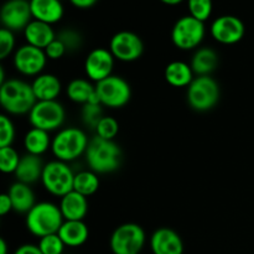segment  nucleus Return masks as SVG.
Segmentation results:
<instances>
[{
  "instance_id": "29",
  "label": "nucleus",
  "mask_w": 254,
  "mask_h": 254,
  "mask_svg": "<svg viewBox=\"0 0 254 254\" xmlns=\"http://www.w3.org/2000/svg\"><path fill=\"white\" fill-rule=\"evenodd\" d=\"M20 159L16 150L12 146L0 148V170L4 174H14L19 166Z\"/></svg>"
},
{
  "instance_id": "20",
  "label": "nucleus",
  "mask_w": 254,
  "mask_h": 254,
  "mask_svg": "<svg viewBox=\"0 0 254 254\" xmlns=\"http://www.w3.org/2000/svg\"><path fill=\"white\" fill-rule=\"evenodd\" d=\"M32 91L37 101H57L62 92V83L52 73H41L34 78Z\"/></svg>"
},
{
  "instance_id": "1",
  "label": "nucleus",
  "mask_w": 254,
  "mask_h": 254,
  "mask_svg": "<svg viewBox=\"0 0 254 254\" xmlns=\"http://www.w3.org/2000/svg\"><path fill=\"white\" fill-rule=\"evenodd\" d=\"M36 102L31 84L22 79L9 78L0 84V104L9 116L29 114Z\"/></svg>"
},
{
  "instance_id": "13",
  "label": "nucleus",
  "mask_w": 254,
  "mask_h": 254,
  "mask_svg": "<svg viewBox=\"0 0 254 254\" xmlns=\"http://www.w3.org/2000/svg\"><path fill=\"white\" fill-rule=\"evenodd\" d=\"M2 27L12 32L24 31L25 27L34 20L29 0H7L0 11Z\"/></svg>"
},
{
  "instance_id": "25",
  "label": "nucleus",
  "mask_w": 254,
  "mask_h": 254,
  "mask_svg": "<svg viewBox=\"0 0 254 254\" xmlns=\"http://www.w3.org/2000/svg\"><path fill=\"white\" fill-rule=\"evenodd\" d=\"M196 76H210L218 66V55L211 47H201L192 55L190 64Z\"/></svg>"
},
{
  "instance_id": "34",
  "label": "nucleus",
  "mask_w": 254,
  "mask_h": 254,
  "mask_svg": "<svg viewBox=\"0 0 254 254\" xmlns=\"http://www.w3.org/2000/svg\"><path fill=\"white\" fill-rule=\"evenodd\" d=\"M15 139V127L7 114L0 116V148L11 146Z\"/></svg>"
},
{
  "instance_id": "14",
  "label": "nucleus",
  "mask_w": 254,
  "mask_h": 254,
  "mask_svg": "<svg viewBox=\"0 0 254 254\" xmlns=\"http://www.w3.org/2000/svg\"><path fill=\"white\" fill-rule=\"evenodd\" d=\"M213 40L222 45H235L243 39L245 24L235 15H221L215 19L210 27Z\"/></svg>"
},
{
  "instance_id": "42",
  "label": "nucleus",
  "mask_w": 254,
  "mask_h": 254,
  "mask_svg": "<svg viewBox=\"0 0 254 254\" xmlns=\"http://www.w3.org/2000/svg\"><path fill=\"white\" fill-rule=\"evenodd\" d=\"M160 1L164 2V4H166V5H171V6H174V5L181 4L184 0H160Z\"/></svg>"
},
{
  "instance_id": "28",
  "label": "nucleus",
  "mask_w": 254,
  "mask_h": 254,
  "mask_svg": "<svg viewBox=\"0 0 254 254\" xmlns=\"http://www.w3.org/2000/svg\"><path fill=\"white\" fill-rule=\"evenodd\" d=\"M99 189V178L98 174L92 170L79 171L74 175L73 190L79 192L81 195L89 197L96 193Z\"/></svg>"
},
{
  "instance_id": "31",
  "label": "nucleus",
  "mask_w": 254,
  "mask_h": 254,
  "mask_svg": "<svg viewBox=\"0 0 254 254\" xmlns=\"http://www.w3.org/2000/svg\"><path fill=\"white\" fill-rule=\"evenodd\" d=\"M102 107L103 106L99 103H88L82 106L81 116H82V122H83L84 126H87L88 128H92L93 130H96L98 123L104 117Z\"/></svg>"
},
{
  "instance_id": "10",
  "label": "nucleus",
  "mask_w": 254,
  "mask_h": 254,
  "mask_svg": "<svg viewBox=\"0 0 254 254\" xmlns=\"http://www.w3.org/2000/svg\"><path fill=\"white\" fill-rule=\"evenodd\" d=\"M97 94L103 107L118 109L127 106L131 98L130 84L121 76L112 74L108 78L96 83Z\"/></svg>"
},
{
  "instance_id": "12",
  "label": "nucleus",
  "mask_w": 254,
  "mask_h": 254,
  "mask_svg": "<svg viewBox=\"0 0 254 254\" xmlns=\"http://www.w3.org/2000/svg\"><path fill=\"white\" fill-rule=\"evenodd\" d=\"M109 51L114 59L122 62H133L141 57L144 44L140 37L131 31H119L112 36L109 41Z\"/></svg>"
},
{
  "instance_id": "27",
  "label": "nucleus",
  "mask_w": 254,
  "mask_h": 254,
  "mask_svg": "<svg viewBox=\"0 0 254 254\" xmlns=\"http://www.w3.org/2000/svg\"><path fill=\"white\" fill-rule=\"evenodd\" d=\"M52 139L50 138L49 131L41 130L37 128H31L27 130L24 136V148L27 154L41 156L51 149Z\"/></svg>"
},
{
  "instance_id": "11",
  "label": "nucleus",
  "mask_w": 254,
  "mask_h": 254,
  "mask_svg": "<svg viewBox=\"0 0 254 254\" xmlns=\"http://www.w3.org/2000/svg\"><path fill=\"white\" fill-rule=\"evenodd\" d=\"M47 60L49 59L44 50L25 44L14 52L12 64L15 69L22 76L36 77L42 73Z\"/></svg>"
},
{
  "instance_id": "40",
  "label": "nucleus",
  "mask_w": 254,
  "mask_h": 254,
  "mask_svg": "<svg viewBox=\"0 0 254 254\" xmlns=\"http://www.w3.org/2000/svg\"><path fill=\"white\" fill-rule=\"evenodd\" d=\"M69 1L73 6L78 7V9H89L93 5H96L98 0H69Z\"/></svg>"
},
{
  "instance_id": "18",
  "label": "nucleus",
  "mask_w": 254,
  "mask_h": 254,
  "mask_svg": "<svg viewBox=\"0 0 254 254\" xmlns=\"http://www.w3.org/2000/svg\"><path fill=\"white\" fill-rule=\"evenodd\" d=\"M34 20L56 24L64 17V9L60 0H29Z\"/></svg>"
},
{
  "instance_id": "36",
  "label": "nucleus",
  "mask_w": 254,
  "mask_h": 254,
  "mask_svg": "<svg viewBox=\"0 0 254 254\" xmlns=\"http://www.w3.org/2000/svg\"><path fill=\"white\" fill-rule=\"evenodd\" d=\"M15 49L14 32L1 27L0 29V59L5 60L12 54Z\"/></svg>"
},
{
  "instance_id": "8",
  "label": "nucleus",
  "mask_w": 254,
  "mask_h": 254,
  "mask_svg": "<svg viewBox=\"0 0 254 254\" xmlns=\"http://www.w3.org/2000/svg\"><path fill=\"white\" fill-rule=\"evenodd\" d=\"M205 22L195 19L191 15L180 17L171 30V41L183 51H190L201 45L205 39Z\"/></svg>"
},
{
  "instance_id": "21",
  "label": "nucleus",
  "mask_w": 254,
  "mask_h": 254,
  "mask_svg": "<svg viewBox=\"0 0 254 254\" xmlns=\"http://www.w3.org/2000/svg\"><path fill=\"white\" fill-rule=\"evenodd\" d=\"M44 166L45 164L40 156L26 153L21 156L19 166L14 173L16 181L27 184V185L37 183L41 180Z\"/></svg>"
},
{
  "instance_id": "22",
  "label": "nucleus",
  "mask_w": 254,
  "mask_h": 254,
  "mask_svg": "<svg viewBox=\"0 0 254 254\" xmlns=\"http://www.w3.org/2000/svg\"><path fill=\"white\" fill-rule=\"evenodd\" d=\"M67 97L74 103L84 106L88 103H99V97L97 94L96 86L92 84V81L84 78H74L67 84Z\"/></svg>"
},
{
  "instance_id": "37",
  "label": "nucleus",
  "mask_w": 254,
  "mask_h": 254,
  "mask_svg": "<svg viewBox=\"0 0 254 254\" xmlns=\"http://www.w3.org/2000/svg\"><path fill=\"white\" fill-rule=\"evenodd\" d=\"M44 51L49 60H60L64 56L67 50L66 47H64V45L56 37V39H55L54 41H52L51 44L44 50Z\"/></svg>"
},
{
  "instance_id": "26",
  "label": "nucleus",
  "mask_w": 254,
  "mask_h": 254,
  "mask_svg": "<svg viewBox=\"0 0 254 254\" xmlns=\"http://www.w3.org/2000/svg\"><path fill=\"white\" fill-rule=\"evenodd\" d=\"M166 82L170 86L183 88V87H189L191 82L195 78L192 68L189 64L184 61H173L166 66L165 72H164Z\"/></svg>"
},
{
  "instance_id": "2",
  "label": "nucleus",
  "mask_w": 254,
  "mask_h": 254,
  "mask_svg": "<svg viewBox=\"0 0 254 254\" xmlns=\"http://www.w3.org/2000/svg\"><path fill=\"white\" fill-rule=\"evenodd\" d=\"M84 156L89 170L96 174L113 173L121 166L122 149L114 140L94 135L89 139Z\"/></svg>"
},
{
  "instance_id": "43",
  "label": "nucleus",
  "mask_w": 254,
  "mask_h": 254,
  "mask_svg": "<svg viewBox=\"0 0 254 254\" xmlns=\"http://www.w3.org/2000/svg\"><path fill=\"white\" fill-rule=\"evenodd\" d=\"M139 254H140V253H139Z\"/></svg>"
},
{
  "instance_id": "30",
  "label": "nucleus",
  "mask_w": 254,
  "mask_h": 254,
  "mask_svg": "<svg viewBox=\"0 0 254 254\" xmlns=\"http://www.w3.org/2000/svg\"><path fill=\"white\" fill-rule=\"evenodd\" d=\"M188 9L189 15L205 22L212 14L213 2L212 0H188Z\"/></svg>"
},
{
  "instance_id": "5",
  "label": "nucleus",
  "mask_w": 254,
  "mask_h": 254,
  "mask_svg": "<svg viewBox=\"0 0 254 254\" xmlns=\"http://www.w3.org/2000/svg\"><path fill=\"white\" fill-rule=\"evenodd\" d=\"M220 86L211 76H196L188 87L186 98L193 111H211L220 101Z\"/></svg>"
},
{
  "instance_id": "41",
  "label": "nucleus",
  "mask_w": 254,
  "mask_h": 254,
  "mask_svg": "<svg viewBox=\"0 0 254 254\" xmlns=\"http://www.w3.org/2000/svg\"><path fill=\"white\" fill-rule=\"evenodd\" d=\"M0 254H7V245L4 238H0Z\"/></svg>"
},
{
  "instance_id": "24",
  "label": "nucleus",
  "mask_w": 254,
  "mask_h": 254,
  "mask_svg": "<svg viewBox=\"0 0 254 254\" xmlns=\"http://www.w3.org/2000/svg\"><path fill=\"white\" fill-rule=\"evenodd\" d=\"M6 193L9 195L10 200H11L12 210L17 213H25L26 215L36 205L34 191L27 184L16 181V183L10 186Z\"/></svg>"
},
{
  "instance_id": "3",
  "label": "nucleus",
  "mask_w": 254,
  "mask_h": 254,
  "mask_svg": "<svg viewBox=\"0 0 254 254\" xmlns=\"http://www.w3.org/2000/svg\"><path fill=\"white\" fill-rule=\"evenodd\" d=\"M64 222V220L60 206L47 201L37 202L26 213L25 218L27 231L39 238L57 233Z\"/></svg>"
},
{
  "instance_id": "17",
  "label": "nucleus",
  "mask_w": 254,
  "mask_h": 254,
  "mask_svg": "<svg viewBox=\"0 0 254 254\" xmlns=\"http://www.w3.org/2000/svg\"><path fill=\"white\" fill-rule=\"evenodd\" d=\"M59 206L64 221H83L88 212L87 197L74 190L62 196Z\"/></svg>"
},
{
  "instance_id": "6",
  "label": "nucleus",
  "mask_w": 254,
  "mask_h": 254,
  "mask_svg": "<svg viewBox=\"0 0 254 254\" xmlns=\"http://www.w3.org/2000/svg\"><path fill=\"white\" fill-rule=\"evenodd\" d=\"M74 175L69 165L64 161L52 160L45 164L41 183L45 190L51 195L62 197L73 190Z\"/></svg>"
},
{
  "instance_id": "39",
  "label": "nucleus",
  "mask_w": 254,
  "mask_h": 254,
  "mask_svg": "<svg viewBox=\"0 0 254 254\" xmlns=\"http://www.w3.org/2000/svg\"><path fill=\"white\" fill-rule=\"evenodd\" d=\"M14 254H42L39 246L35 245H22L15 251Z\"/></svg>"
},
{
  "instance_id": "19",
  "label": "nucleus",
  "mask_w": 254,
  "mask_h": 254,
  "mask_svg": "<svg viewBox=\"0 0 254 254\" xmlns=\"http://www.w3.org/2000/svg\"><path fill=\"white\" fill-rule=\"evenodd\" d=\"M22 32H24L26 44L41 50L46 49L57 37L54 29H52V25L39 21V20H32Z\"/></svg>"
},
{
  "instance_id": "23",
  "label": "nucleus",
  "mask_w": 254,
  "mask_h": 254,
  "mask_svg": "<svg viewBox=\"0 0 254 254\" xmlns=\"http://www.w3.org/2000/svg\"><path fill=\"white\" fill-rule=\"evenodd\" d=\"M57 235L66 247H81L89 237V230L83 221H64Z\"/></svg>"
},
{
  "instance_id": "32",
  "label": "nucleus",
  "mask_w": 254,
  "mask_h": 254,
  "mask_svg": "<svg viewBox=\"0 0 254 254\" xmlns=\"http://www.w3.org/2000/svg\"><path fill=\"white\" fill-rule=\"evenodd\" d=\"M94 131H96V135H98L99 138L107 139V140H113L119 133V123L113 117L104 116Z\"/></svg>"
},
{
  "instance_id": "33",
  "label": "nucleus",
  "mask_w": 254,
  "mask_h": 254,
  "mask_svg": "<svg viewBox=\"0 0 254 254\" xmlns=\"http://www.w3.org/2000/svg\"><path fill=\"white\" fill-rule=\"evenodd\" d=\"M37 246H39L42 254H62L64 251V247H66L57 233L40 238Z\"/></svg>"
},
{
  "instance_id": "7",
  "label": "nucleus",
  "mask_w": 254,
  "mask_h": 254,
  "mask_svg": "<svg viewBox=\"0 0 254 254\" xmlns=\"http://www.w3.org/2000/svg\"><path fill=\"white\" fill-rule=\"evenodd\" d=\"M146 236L143 227L136 223L118 226L109 238V247L113 254H139L145 245Z\"/></svg>"
},
{
  "instance_id": "4",
  "label": "nucleus",
  "mask_w": 254,
  "mask_h": 254,
  "mask_svg": "<svg viewBox=\"0 0 254 254\" xmlns=\"http://www.w3.org/2000/svg\"><path fill=\"white\" fill-rule=\"evenodd\" d=\"M88 143V136L82 129L69 127L61 129L52 138L51 151L56 160L69 163L86 153Z\"/></svg>"
},
{
  "instance_id": "38",
  "label": "nucleus",
  "mask_w": 254,
  "mask_h": 254,
  "mask_svg": "<svg viewBox=\"0 0 254 254\" xmlns=\"http://www.w3.org/2000/svg\"><path fill=\"white\" fill-rule=\"evenodd\" d=\"M12 211V203L7 193H1L0 196V215L5 216Z\"/></svg>"
},
{
  "instance_id": "15",
  "label": "nucleus",
  "mask_w": 254,
  "mask_h": 254,
  "mask_svg": "<svg viewBox=\"0 0 254 254\" xmlns=\"http://www.w3.org/2000/svg\"><path fill=\"white\" fill-rule=\"evenodd\" d=\"M114 56L109 50L98 47L94 49L87 55L84 61V72L89 81L98 82L108 78L113 74L114 68Z\"/></svg>"
},
{
  "instance_id": "9",
  "label": "nucleus",
  "mask_w": 254,
  "mask_h": 254,
  "mask_svg": "<svg viewBox=\"0 0 254 254\" xmlns=\"http://www.w3.org/2000/svg\"><path fill=\"white\" fill-rule=\"evenodd\" d=\"M27 116L32 128L51 133L64 126L66 112L59 101H37Z\"/></svg>"
},
{
  "instance_id": "16",
  "label": "nucleus",
  "mask_w": 254,
  "mask_h": 254,
  "mask_svg": "<svg viewBox=\"0 0 254 254\" xmlns=\"http://www.w3.org/2000/svg\"><path fill=\"white\" fill-rule=\"evenodd\" d=\"M150 250L153 254H184V242L178 232L161 227L151 235Z\"/></svg>"
},
{
  "instance_id": "35",
  "label": "nucleus",
  "mask_w": 254,
  "mask_h": 254,
  "mask_svg": "<svg viewBox=\"0 0 254 254\" xmlns=\"http://www.w3.org/2000/svg\"><path fill=\"white\" fill-rule=\"evenodd\" d=\"M57 39L64 45L67 51H76L82 46V37L79 32L72 29H64L60 31Z\"/></svg>"
}]
</instances>
